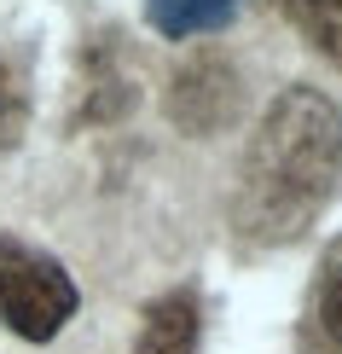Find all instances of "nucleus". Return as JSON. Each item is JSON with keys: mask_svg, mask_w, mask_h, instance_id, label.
<instances>
[{"mask_svg": "<svg viewBox=\"0 0 342 354\" xmlns=\"http://www.w3.org/2000/svg\"><path fill=\"white\" fill-rule=\"evenodd\" d=\"M342 180V111L331 93L290 82L261 111L232 186V227L244 244H296L325 215Z\"/></svg>", "mask_w": 342, "mask_h": 354, "instance_id": "f257e3e1", "label": "nucleus"}, {"mask_svg": "<svg viewBox=\"0 0 342 354\" xmlns=\"http://www.w3.org/2000/svg\"><path fill=\"white\" fill-rule=\"evenodd\" d=\"M76 308L82 290L64 261L0 232V319H6V331H18L23 343H53L76 319Z\"/></svg>", "mask_w": 342, "mask_h": 354, "instance_id": "f03ea898", "label": "nucleus"}, {"mask_svg": "<svg viewBox=\"0 0 342 354\" xmlns=\"http://www.w3.org/2000/svg\"><path fill=\"white\" fill-rule=\"evenodd\" d=\"M169 111H174V122H180V128H191V134L220 128L238 111V76H232V64H220V58H198V64H186L180 76H174Z\"/></svg>", "mask_w": 342, "mask_h": 354, "instance_id": "7ed1b4c3", "label": "nucleus"}, {"mask_svg": "<svg viewBox=\"0 0 342 354\" xmlns=\"http://www.w3.org/2000/svg\"><path fill=\"white\" fill-rule=\"evenodd\" d=\"M198 343H203V308L191 285H174L157 302H145L133 354H198Z\"/></svg>", "mask_w": 342, "mask_h": 354, "instance_id": "20e7f679", "label": "nucleus"}, {"mask_svg": "<svg viewBox=\"0 0 342 354\" xmlns=\"http://www.w3.org/2000/svg\"><path fill=\"white\" fill-rule=\"evenodd\" d=\"M244 0H145V24L162 41H191V35H215L238 18Z\"/></svg>", "mask_w": 342, "mask_h": 354, "instance_id": "39448f33", "label": "nucleus"}, {"mask_svg": "<svg viewBox=\"0 0 342 354\" xmlns=\"http://www.w3.org/2000/svg\"><path fill=\"white\" fill-rule=\"evenodd\" d=\"M307 319H314V337L331 354H342V239L325 244L319 256V279H314V302H307Z\"/></svg>", "mask_w": 342, "mask_h": 354, "instance_id": "423d86ee", "label": "nucleus"}, {"mask_svg": "<svg viewBox=\"0 0 342 354\" xmlns=\"http://www.w3.org/2000/svg\"><path fill=\"white\" fill-rule=\"evenodd\" d=\"M285 18L307 35V47L342 64V0H278Z\"/></svg>", "mask_w": 342, "mask_h": 354, "instance_id": "0eeeda50", "label": "nucleus"}, {"mask_svg": "<svg viewBox=\"0 0 342 354\" xmlns=\"http://www.w3.org/2000/svg\"><path fill=\"white\" fill-rule=\"evenodd\" d=\"M23 122H29V99H23L18 76L0 64V151H12L23 140Z\"/></svg>", "mask_w": 342, "mask_h": 354, "instance_id": "6e6552de", "label": "nucleus"}]
</instances>
